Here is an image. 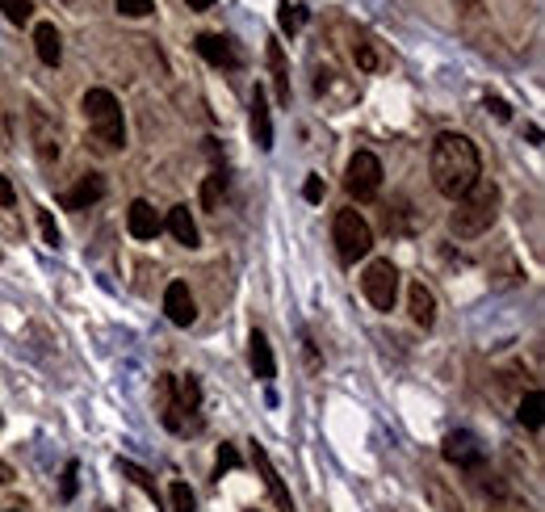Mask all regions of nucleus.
<instances>
[{
	"instance_id": "f3484780",
	"label": "nucleus",
	"mask_w": 545,
	"mask_h": 512,
	"mask_svg": "<svg viewBox=\"0 0 545 512\" xmlns=\"http://www.w3.org/2000/svg\"><path fill=\"white\" fill-rule=\"evenodd\" d=\"M407 298H411V319H415L420 328H432V323H436V298H432V290H428L423 281H411Z\"/></svg>"
},
{
	"instance_id": "aec40b11",
	"label": "nucleus",
	"mask_w": 545,
	"mask_h": 512,
	"mask_svg": "<svg viewBox=\"0 0 545 512\" xmlns=\"http://www.w3.org/2000/svg\"><path fill=\"white\" fill-rule=\"evenodd\" d=\"M541 407H545V399H541V390H524V399H520V407H516V420L524 424V429H541Z\"/></svg>"
},
{
	"instance_id": "7ed1b4c3",
	"label": "nucleus",
	"mask_w": 545,
	"mask_h": 512,
	"mask_svg": "<svg viewBox=\"0 0 545 512\" xmlns=\"http://www.w3.org/2000/svg\"><path fill=\"white\" fill-rule=\"evenodd\" d=\"M84 118H88L96 143H101L105 152H118L126 143L122 105H118V97H113L109 88H88V93H84Z\"/></svg>"
},
{
	"instance_id": "c85d7f7f",
	"label": "nucleus",
	"mask_w": 545,
	"mask_h": 512,
	"mask_svg": "<svg viewBox=\"0 0 545 512\" xmlns=\"http://www.w3.org/2000/svg\"><path fill=\"white\" fill-rule=\"evenodd\" d=\"M155 4L151 0H118V13H126V17H147Z\"/></svg>"
},
{
	"instance_id": "6e6552de",
	"label": "nucleus",
	"mask_w": 545,
	"mask_h": 512,
	"mask_svg": "<svg viewBox=\"0 0 545 512\" xmlns=\"http://www.w3.org/2000/svg\"><path fill=\"white\" fill-rule=\"evenodd\" d=\"M440 454H445V462H453V466L470 471V466H478V462H482V445H478L474 432L462 429V432H449V437H445Z\"/></svg>"
},
{
	"instance_id": "2f4dec72",
	"label": "nucleus",
	"mask_w": 545,
	"mask_h": 512,
	"mask_svg": "<svg viewBox=\"0 0 545 512\" xmlns=\"http://www.w3.org/2000/svg\"><path fill=\"white\" fill-rule=\"evenodd\" d=\"M302 197H306V202H323V180H319V177H306V185H302Z\"/></svg>"
},
{
	"instance_id": "9d476101",
	"label": "nucleus",
	"mask_w": 545,
	"mask_h": 512,
	"mask_svg": "<svg viewBox=\"0 0 545 512\" xmlns=\"http://www.w3.org/2000/svg\"><path fill=\"white\" fill-rule=\"evenodd\" d=\"M252 466H256L260 479H264V487H269L272 504H277L281 512H294V496L286 491V483H281V474L272 471V462H269V454H264V445H252Z\"/></svg>"
},
{
	"instance_id": "20e7f679",
	"label": "nucleus",
	"mask_w": 545,
	"mask_h": 512,
	"mask_svg": "<svg viewBox=\"0 0 545 512\" xmlns=\"http://www.w3.org/2000/svg\"><path fill=\"white\" fill-rule=\"evenodd\" d=\"M331 239H336V252H340L344 264H356L361 256H369V248H373V231H369V222L361 219V210H340L336 222H331Z\"/></svg>"
},
{
	"instance_id": "f03ea898",
	"label": "nucleus",
	"mask_w": 545,
	"mask_h": 512,
	"mask_svg": "<svg viewBox=\"0 0 545 512\" xmlns=\"http://www.w3.org/2000/svg\"><path fill=\"white\" fill-rule=\"evenodd\" d=\"M499 219V185L495 180H482L478 177L449 214V231L457 239H474L482 231H490V222Z\"/></svg>"
},
{
	"instance_id": "72a5a7b5",
	"label": "nucleus",
	"mask_w": 545,
	"mask_h": 512,
	"mask_svg": "<svg viewBox=\"0 0 545 512\" xmlns=\"http://www.w3.org/2000/svg\"><path fill=\"white\" fill-rule=\"evenodd\" d=\"M185 4H189L193 13H205V9H214V0H185Z\"/></svg>"
},
{
	"instance_id": "bb28decb",
	"label": "nucleus",
	"mask_w": 545,
	"mask_h": 512,
	"mask_svg": "<svg viewBox=\"0 0 545 512\" xmlns=\"http://www.w3.org/2000/svg\"><path fill=\"white\" fill-rule=\"evenodd\" d=\"M38 227H42V239H46L51 248H59V244H63L59 227H54V219H51V210H38Z\"/></svg>"
},
{
	"instance_id": "dca6fc26",
	"label": "nucleus",
	"mask_w": 545,
	"mask_h": 512,
	"mask_svg": "<svg viewBox=\"0 0 545 512\" xmlns=\"http://www.w3.org/2000/svg\"><path fill=\"white\" fill-rule=\"evenodd\" d=\"M34 51H38V59L46 68H54V63L63 59V38H59V29H54L51 21L34 26Z\"/></svg>"
},
{
	"instance_id": "39448f33",
	"label": "nucleus",
	"mask_w": 545,
	"mask_h": 512,
	"mask_svg": "<svg viewBox=\"0 0 545 512\" xmlns=\"http://www.w3.org/2000/svg\"><path fill=\"white\" fill-rule=\"evenodd\" d=\"M361 290L378 311H395L398 298V269L390 261H369L365 277H361Z\"/></svg>"
},
{
	"instance_id": "2eb2a0df",
	"label": "nucleus",
	"mask_w": 545,
	"mask_h": 512,
	"mask_svg": "<svg viewBox=\"0 0 545 512\" xmlns=\"http://www.w3.org/2000/svg\"><path fill=\"white\" fill-rule=\"evenodd\" d=\"M252 138H256L260 152H272V113L264 101V88L252 93Z\"/></svg>"
},
{
	"instance_id": "412c9836",
	"label": "nucleus",
	"mask_w": 545,
	"mask_h": 512,
	"mask_svg": "<svg viewBox=\"0 0 545 512\" xmlns=\"http://www.w3.org/2000/svg\"><path fill=\"white\" fill-rule=\"evenodd\" d=\"M177 407H185V412H197V403H202V387H197V378H177Z\"/></svg>"
},
{
	"instance_id": "423d86ee",
	"label": "nucleus",
	"mask_w": 545,
	"mask_h": 512,
	"mask_svg": "<svg viewBox=\"0 0 545 512\" xmlns=\"http://www.w3.org/2000/svg\"><path fill=\"white\" fill-rule=\"evenodd\" d=\"M382 160L373 152H356L353 160H348V177H344V185H348V194L356 197V202H369V197H378L382 189Z\"/></svg>"
},
{
	"instance_id": "5701e85b",
	"label": "nucleus",
	"mask_w": 545,
	"mask_h": 512,
	"mask_svg": "<svg viewBox=\"0 0 545 512\" xmlns=\"http://www.w3.org/2000/svg\"><path fill=\"white\" fill-rule=\"evenodd\" d=\"M0 9H4V17H9L13 26H26L29 17H34V4H29V0H0Z\"/></svg>"
},
{
	"instance_id": "f8f14e48",
	"label": "nucleus",
	"mask_w": 545,
	"mask_h": 512,
	"mask_svg": "<svg viewBox=\"0 0 545 512\" xmlns=\"http://www.w3.org/2000/svg\"><path fill=\"white\" fill-rule=\"evenodd\" d=\"M164 311H168V319H172L177 328H189L193 319H197V306H193V294L185 281H172V286L164 290Z\"/></svg>"
},
{
	"instance_id": "0eeeda50",
	"label": "nucleus",
	"mask_w": 545,
	"mask_h": 512,
	"mask_svg": "<svg viewBox=\"0 0 545 512\" xmlns=\"http://www.w3.org/2000/svg\"><path fill=\"white\" fill-rule=\"evenodd\" d=\"M193 46H197V55H202L210 68H227V71H231V68H239V63H244V55L235 51V42L222 38V34H197V42H193Z\"/></svg>"
},
{
	"instance_id": "4468645a",
	"label": "nucleus",
	"mask_w": 545,
	"mask_h": 512,
	"mask_svg": "<svg viewBox=\"0 0 545 512\" xmlns=\"http://www.w3.org/2000/svg\"><path fill=\"white\" fill-rule=\"evenodd\" d=\"M247 361H252V374H256L260 382H272L277 361H272V345L264 332H252V340H247Z\"/></svg>"
},
{
	"instance_id": "f704fd0d",
	"label": "nucleus",
	"mask_w": 545,
	"mask_h": 512,
	"mask_svg": "<svg viewBox=\"0 0 545 512\" xmlns=\"http://www.w3.org/2000/svg\"><path fill=\"white\" fill-rule=\"evenodd\" d=\"M490 110H495V113H499V118H504V122H507V118H512V110H507V105H504V101H490Z\"/></svg>"
},
{
	"instance_id": "cd10ccee",
	"label": "nucleus",
	"mask_w": 545,
	"mask_h": 512,
	"mask_svg": "<svg viewBox=\"0 0 545 512\" xmlns=\"http://www.w3.org/2000/svg\"><path fill=\"white\" fill-rule=\"evenodd\" d=\"M235 466H239V454H235L231 445H222V449H218V466H214V474L222 479V474L235 471Z\"/></svg>"
},
{
	"instance_id": "c9c22d12",
	"label": "nucleus",
	"mask_w": 545,
	"mask_h": 512,
	"mask_svg": "<svg viewBox=\"0 0 545 512\" xmlns=\"http://www.w3.org/2000/svg\"><path fill=\"white\" fill-rule=\"evenodd\" d=\"M9 512H17V508H9Z\"/></svg>"
},
{
	"instance_id": "e433bc0d",
	"label": "nucleus",
	"mask_w": 545,
	"mask_h": 512,
	"mask_svg": "<svg viewBox=\"0 0 545 512\" xmlns=\"http://www.w3.org/2000/svg\"><path fill=\"white\" fill-rule=\"evenodd\" d=\"M105 512H109V508H105Z\"/></svg>"
},
{
	"instance_id": "c756f323",
	"label": "nucleus",
	"mask_w": 545,
	"mask_h": 512,
	"mask_svg": "<svg viewBox=\"0 0 545 512\" xmlns=\"http://www.w3.org/2000/svg\"><path fill=\"white\" fill-rule=\"evenodd\" d=\"M353 55H356V63H361L365 71L378 68V55H373V46H369V42H356V46H353Z\"/></svg>"
},
{
	"instance_id": "a878e982",
	"label": "nucleus",
	"mask_w": 545,
	"mask_h": 512,
	"mask_svg": "<svg viewBox=\"0 0 545 512\" xmlns=\"http://www.w3.org/2000/svg\"><path fill=\"white\" fill-rule=\"evenodd\" d=\"M118 466H122V474H130V479H135V483L143 487V491H147L151 499H155V479H151V474L143 471V466H135V462H118Z\"/></svg>"
},
{
	"instance_id": "7c9ffc66",
	"label": "nucleus",
	"mask_w": 545,
	"mask_h": 512,
	"mask_svg": "<svg viewBox=\"0 0 545 512\" xmlns=\"http://www.w3.org/2000/svg\"><path fill=\"white\" fill-rule=\"evenodd\" d=\"M76 479H80V466H76V462H68V466H63V499L76 496Z\"/></svg>"
},
{
	"instance_id": "393cba45",
	"label": "nucleus",
	"mask_w": 545,
	"mask_h": 512,
	"mask_svg": "<svg viewBox=\"0 0 545 512\" xmlns=\"http://www.w3.org/2000/svg\"><path fill=\"white\" fill-rule=\"evenodd\" d=\"M277 21H281V29H286V34H294V29H302V21H306V9H302V4H281Z\"/></svg>"
},
{
	"instance_id": "ddd939ff",
	"label": "nucleus",
	"mask_w": 545,
	"mask_h": 512,
	"mask_svg": "<svg viewBox=\"0 0 545 512\" xmlns=\"http://www.w3.org/2000/svg\"><path fill=\"white\" fill-rule=\"evenodd\" d=\"M160 214H155V206H151V202H143V197H138V202H130V210H126V231H130V236L135 239H155L160 236Z\"/></svg>"
},
{
	"instance_id": "9b49d317",
	"label": "nucleus",
	"mask_w": 545,
	"mask_h": 512,
	"mask_svg": "<svg viewBox=\"0 0 545 512\" xmlns=\"http://www.w3.org/2000/svg\"><path fill=\"white\" fill-rule=\"evenodd\" d=\"M105 197V177H96V172H84L76 185H71L68 194L59 197L63 202V210H88L93 202H101Z\"/></svg>"
},
{
	"instance_id": "473e14b6",
	"label": "nucleus",
	"mask_w": 545,
	"mask_h": 512,
	"mask_svg": "<svg viewBox=\"0 0 545 512\" xmlns=\"http://www.w3.org/2000/svg\"><path fill=\"white\" fill-rule=\"evenodd\" d=\"M0 206L4 210L17 206V194H13V185H9V177H0Z\"/></svg>"
},
{
	"instance_id": "4be33fe9",
	"label": "nucleus",
	"mask_w": 545,
	"mask_h": 512,
	"mask_svg": "<svg viewBox=\"0 0 545 512\" xmlns=\"http://www.w3.org/2000/svg\"><path fill=\"white\" fill-rule=\"evenodd\" d=\"M168 499H172V512H197V499H193L189 483H172L168 487Z\"/></svg>"
},
{
	"instance_id": "6ab92c4d",
	"label": "nucleus",
	"mask_w": 545,
	"mask_h": 512,
	"mask_svg": "<svg viewBox=\"0 0 545 512\" xmlns=\"http://www.w3.org/2000/svg\"><path fill=\"white\" fill-rule=\"evenodd\" d=\"M269 68H272V84H277V101L289 105V68L286 55H281V42H269Z\"/></svg>"
},
{
	"instance_id": "f257e3e1",
	"label": "nucleus",
	"mask_w": 545,
	"mask_h": 512,
	"mask_svg": "<svg viewBox=\"0 0 545 512\" xmlns=\"http://www.w3.org/2000/svg\"><path fill=\"white\" fill-rule=\"evenodd\" d=\"M428 172H432L436 194H445L449 202L474 185L482 177V160H478V147L457 130H440L432 143V155H428Z\"/></svg>"
},
{
	"instance_id": "1a4fd4ad",
	"label": "nucleus",
	"mask_w": 545,
	"mask_h": 512,
	"mask_svg": "<svg viewBox=\"0 0 545 512\" xmlns=\"http://www.w3.org/2000/svg\"><path fill=\"white\" fill-rule=\"evenodd\" d=\"M29 130H34L38 160H42V164H54V160H59V130H54L51 118H46L38 105H29Z\"/></svg>"
},
{
	"instance_id": "b1692460",
	"label": "nucleus",
	"mask_w": 545,
	"mask_h": 512,
	"mask_svg": "<svg viewBox=\"0 0 545 512\" xmlns=\"http://www.w3.org/2000/svg\"><path fill=\"white\" fill-rule=\"evenodd\" d=\"M222 189H227V177H222V172L205 177V185H202V206H205V210H214V206H218V197H222Z\"/></svg>"
},
{
	"instance_id": "a211bd4d",
	"label": "nucleus",
	"mask_w": 545,
	"mask_h": 512,
	"mask_svg": "<svg viewBox=\"0 0 545 512\" xmlns=\"http://www.w3.org/2000/svg\"><path fill=\"white\" fill-rule=\"evenodd\" d=\"M164 227L172 231V239H177V244L197 248V222H193L189 206H172V210H168V222H164Z\"/></svg>"
}]
</instances>
